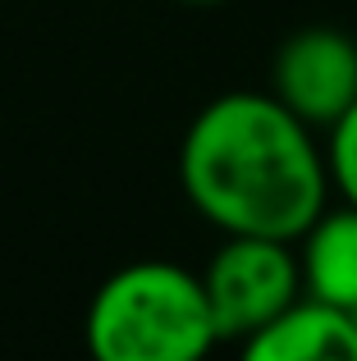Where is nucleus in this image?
Here are the masks:
<instances>
[{
    "label": "nucleus",
    "instance_id": "7",
    "mask_svg": "<svg viewBox=\"0 0 357 361\" xmlns=\"http://www.w3.org/2000/svg\"><path fill=\"white\" fill-rule=\"evenodd\" d=\"M325 165H330L334 188L344 192V202L357 206V101L339 123H330V147H325Z\"/></svg>",
    "mask_w": 357,
    "mask_h": 361
},
{
    "label": "nucleus",
    "instance_id": "8",
    "mask_svg": "<svg viewBox=\"0 0 357 361\" xmlns=\"http://www.w3.org/2000/svg\"><path fill=\"white\" fill-rule=\"evenodd\" d=\"M183 5H220V0H183Z\"/></svg>",
    "mask_w": 357,
    "mask_h": 361
},
{
    "label": "nucleus",
    "instance_id": "5",
    "mask_svg": "<svg viewBox=\"0 0 357 361\" xmlns=\"http://www.w3.org/2000/svg\"><path fill=\"white\" fill-rule=\"evenodd\" d=\"M252 361H357V316L321 298H298L243 338Z\"/></svg>",
    "mask_w": 357,
    "mask_h": 361
},
{
    "label": "nucleus",
    "instance_id": "1",
    "mask_svg": "<svg viewBox=\"0 0 357 361\" xmlns=\"http://www.w3.org/2000/svg\"><path fill=\"white\" fill-rule=\"evenodd\" d=\"M178 178L188 202L220 233L303 238L325 211L330 165L279 97L224 92L206 101L178 147Z\"/></svg>",
    "mask_w": 357,
    "mask_h": 361
},
{
    "label": "nucleus",
    "instance_id": "6",
    "mask_svg": "<svg viewBox=\"0 0 357 361\" xmlns=\"http://www.w3.org/2000/svg\"><path fill=\"white\" fill-rule=\"evenodd\" d=\"M303 288L307 298H321L357 316V206L321 211L303 229Z\"/></svg>",
    "mask_w": 357,
    "mask_h": 361
},
{
    "label": "nucleus",
    "instance_id": "3",
    "mask_svg": "<svg viewBox=\"0 0 357 361\" xmlns=\"http://www.w3.org/2000/svg\"><path fill=\"white\" fill-rule=\"evenodd\" d=\"M206 307L215 338H252L261 325L294 307L303 293V265L284 238L224 233V247L211 256L202 274Z\"/></svg>",
    "mask_w": 357,
    "mask_h": 361
},
{
    "label": "nucleus",
    "instance_id": "4",
    "mask_svg": "<svg viewBox=\"0 0 357 361\" xmlns=\"http://www.w3.org/2000/svg\"><path fill=\"white\" fill-rule=\"evenodd\" d=\"M270 78L303 123L330 128L357 101V42L339 27H303L275 51Z\"/></svg>",
    "mask_w": 357,
    "mask_h": 361
},
{
    "label": "nucleus",
    "instance_id": "2",
    "mask_svg": "<svg viewBox=\"0 0 357 361\" xmlns=\"http://www.w3.org/2000/svg\"><path fill=\"white\" fill-rule=\"evenodd\" d=\"M211 343L202 274L170 261L115 270L87 307V348L101 361H197Z\"/></svg>",
    "mask_w": 357,
    "mask_h": 361
}]
</instances>
